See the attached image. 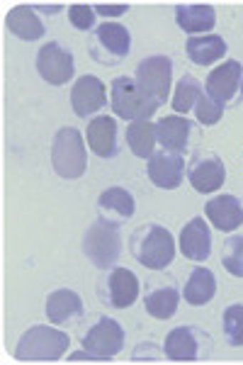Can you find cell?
<instances>
[{
    "label": "cell",
    "mask_w": 243,
    "mask_h": 365,
    "mask_svg": "<svg viewBox=\"0 0 243 365\" xmlns=\"http://www.w3.org/2000/svg\"><path fill=\"white\" fill-rule=\"evenodd\" d=\"M129 251L139 266L149 270H163L175 258V241L173 234L161 225H144L134 229L129 239Z\"/></svg>",
    "instance_id": "1"
},
{
    "label": "cell",
    "mask_w": 243,
    "mask_h": 365,
    "mask_svg": "<svg viewBox=\"0 0 243 365\" xmlns=\"http://www.w3.org/2000/svg\"><path fill=\"white\" fill-rule=\"evenodd\" d=\"M68 344V334L46 324H37V327H29L17 341L15 358L22 363H54L66 356Z\"/></svg>",
    "instance_id": "2"
},
{
    "label": "cell",
    "mask_w": 243,
    "mask_h": 365,
    "mask_svg": "<svg viewBox=\"0 0 243 365\" xmlns=\"http://www.w3.org/2000/svg\"><path fill=\"white\" fill-rule=\"evenodd\" d=\"M110 103L112 113L122 120H151L156 115V110L161 108L158 100H153L149 93L144 91L134 78L129 76H120V78L112 81L110 88Z\"/></svg>",
    "instance_id": "3"
},
{
    "label": "cell",
    "mask_w": 243,
    "mask_h": 365,
    "mask_svg": "<svg viewBox=\"0 0 243 365\" xmlns=\"http://www.w3.org/2000/svg\"><path fill=\"white\" fill-rule=\"evenodd\" d=\"M51 166L66 180H76L86 173L88 151L78 129L63 127L56 132L54 141H51Z\"/></svg>",
    "instance_id": "4"
},
{
    "label": "cell",
    "mask_w": 243,
    "mask_h": 365,
    "mask_svg": "<svg viewBox=\"0 0 243 365\" xmlns=\"http://www.w3.org/2000/svg\"><path fill=\"white\" fill-rule=\"evenodd\" d=\"M83 253L88 261L100 270H112L122 256V237L120 229L108 222H95L83 234Z\"/></svg>",
    "instance_id": "5"
},
{
    "label": "cell",
    "mask_w": 243,
    "mask_h": 365,
    "mask_svg": "<svg viewBox=\"0 0 243 365\" xmlns=\"http://www.w3.org/2000/svg\"><path fill=\"white\" fill-rule=\"evenodd\" d=\"M132 51V34L120 22H103L93 29L91 37V56L103 66H117Z\"/></svg>",
    "instance_id": "6"
},
{
    "label": "cell",
    "mask_w": 243,
    "mask_h": 365,
    "mask_svg": "<svg viewBox=\"0 0 243 365\" xmlns=\"http://www.w3.org/2000/svg\"><path fill=\"white\" fill-rule=\"evenodd\" d=\"M134 81L144 88L146 93L158 100V103H165L170 93V86H173V61L168 56H146L144 61H139L134 73Z\"/></svg>",
    "instance_id": "7"
},
{
    "label": "cell",
    "mask_w": 243,
    "mask_h": 365,
    "mask_svg": "<svg viewBox=\"0 0 243 365\" xmlns=\"http://www.w3.org/2000/svg\"><path fill=\"white\" fill-rule=\"evenodd\" d=\"M83 349L91 351L98 361H112L124 349V329L112 317H100L83 336Z\"/></svg>",
    "instance_id": "8"
},
{
    "label": "cell",
    "mask_w": 243,
    "mask_h": 365,
    "mask_svg": "<svg viewBox=\"0 0 243 365\" xmlns=\"http://www.w3.org/2000/svg\"><path fill=\"white\" fill-rule=\"evenodd\" d=\"M100 302L112 309H127L139 299V278L129 268H112L110 275L98 285Z\"/></svg>",
    "instance_id": "9"
},
{
    "label": "cell",
    "mask_w": 243,
    "mask_h": 365,
    "mask_svg": "<svg viewBox=\"0 0 243 365\" xmlns=\"http://www.w3.org/2000/svg\"><path fill=\"white\" fill-rule=\"evenodd\" d=\"M210 344V334L197 327H177L165 336L163 353L170 361L177 363H195L202 361V353L207 356L205 346Z\"/></svg>",
    "instance_id": "10"
},
{
    "label": "cell",
    "mask_w": 243,
    "mask_h": 365,
    "mask_svg": "<svg viewBox=\"0 0 243 365\" xmlns=\"http://www.w3.org/2000/svg\"><path fill=\"white\" fill-rule=\"evenodd\" d=\"M187 180L197 192H214L227 180V166H224L222 156L214 151H197L190 158L187 166Z\"/></svg>",
    "instance_id": "11"
},
{
    "label": "cell",
    "mask_w": 243,
    "mask_h": 365,
    "mask_svg": "<svg viewBox=\"0 0 243 365\" xmlns=\"http://www.w3.org/2000/svg\"><path fill=\"white\" fill-rule=\"evenodd\" d=\"M37 71L49 86H66L76 73L73 54L61 42H49L37 54Z\"/></svg>",
    "instance_id": "12"
},
{
    "label": "cell",
    "mask_w": 243,
    "mask_h": 365,
    "mask_svg": "<svg viewBox=\"0 0 243 365\" xmlns=\"http://www.w3.org/2000/svg\"><path fill=\"white\" fill-rule=\"evenodd\" d=\"M71 105L78 117H91L108 105V88L98 76H81L71 88Z\"/></svg>",
    "instance_id": "13"
},
{
    "label": "cell",
    "mask_w": 243,
    "mask_h": 365,
    "mask_svg": "<svg viewBox=\"0 0 243 365\" xmlns=\"http://www.w3.org/2000/svg\"><path fill=\"white\" fill-rule=\"evenodd\" d=\"M243 81V66L236 58H229L207 76V96L219 105H229Z\"/></svg>",
    "instance_id": "14"
},
{
    "label": "cell",
    "mask_w": 243,
    "mask_h": 365,
    "mask_svg": "<svg viewBox=\"0 0 243 365\" xmlns=\"http://www.w3.org/2000/svg\"><path fill=\"white\" fill-rule=\"evenodd\" d=\"M134 195L127 190V187H108V190L100 192L98 197V217L103 222H108V225H115L120 227L124 225L127 220H132L134 217Z\"/></svg>",
    "instance_id": "15"
},
{
    "label": "cell",
    "mask_w": 243,
    "mask_h": 365,
    "mask_svg": "<svg viewBox=\"0 0 243 365\" xmlns=\"http://www.w3.org/2000/svg\"><path fill=\"white\" fill-rule=\"evenodd\" d=\"M88 146L100 158H115L120 154V125L115 117H95L88 125Z\"/></svg>",
    "instance_id": "16"
},
{
    "label": "cell",
    "mask_w": 243,
    "mask_h": 365,
    "mask_svg": "<svg viewBox=\"0 0 243 365\" xmlns=\"http://www.w3.org/2000/svg\"><path fill=\"white\" fill-rule=\"evenodd\" d=\"M149 178L161 190H175L180 187L182 178H185V161L180 154H170V151H161L149 158Z\"/></svg>",
    "instance_id": "17"
},
{
    "label": "cell",
    "mask_w": 243,
    "mask_h": 365,
    "mask_svg": "<svg viewBox=\"0 0 243 365\" xmlns=\"http://www.w3.org/2000/svg\"><path fill=\"white\" fill-rule=\"evenodd\" d=\"M44 309H46V319H49L51 324H56V327H66V324L78 322L83 317V312H86L78 292L66 290V287L49 292Z\"/></svg>",
    "instance_id": "18"
},
{
    "label": "cell",
    "mask_w": 243,
    "mask_h": 365,
    "mask_svg": "<svg viewBox=\"0 0 243 365\" xmlns=\"http://www.w3.org/2000/svg\"><path fill=\"white\" fill-rule=\"evenodd\" d=\"M180 251L187 261H207L212 253V232L205 217L190 220L180 232Z\"/></svg>",
    "instance_id": "19"
},
{
    "label": "cell",
    "mask_w": 243,
    "mask_h": 365,
    "mask_svg": "<svg viewBox=\"0 0 243 365\" xmlns=\"http://www.w3.org/2000/svg\"><path fill=\"white\" fill-rule=\"evenodd\" d=\"M207 220L219 232H234L243 225V202L236 195H219L207 202Z\"/></svg>",
    "instance_id": "20"
},
{
    "label": "cell",
    "mask_w": 243,
    "mask_h": 365,
    "mask_svg": "<svg viewBox=\"0 0 243 365\" xmlns=\"http://www.w3.org/2000/svg\"><path fill=\"white\" fill-rule=\"evenodd\" d=\"M175 22L187 34H210L217 25V10L207 3L175 5Z\"/></svg>",
    "instance_id": "21"
},
{
    "label": "cell",
    "mask_w": 243,
    "mask_h": 365,
    "mask_svg": "<svg viewBox=\"0 0 243 365\" xmlns=\"http://www.w3.org/2000/svg\"><path fill=\"white\" fill-rule=\"evenodd\" d=\"M156 129H158V144L163 146V151L182 154L187 146L190 132H192V122L180 115H168L158 122Z\"/></svg>",
    "instance_id": "22"
},
{
    "label": "cell",
    "mask_w": 243,
    "mask_h": 365,
    "mask_svg": "<svg viewBox=\"0 0 243 365\" xmlns=\"http://www.w3.org/2000/svg\"><path fill=\"white\" fill-rule=\"evenodd\" d=\"M5 25L15 37L25 39V42H37L44 37V22L39 20L37 10L32 5H17L5 17Z\"/></svg>",
    "instance_id": "23"
},
{
    "label": "cell",
    "mask_w": 243,
    "mask_h": 365,
    "mask_svg": "<svg viewBox=\"0 0 243 365\" xmlns=\"http://www.w3.org/2000/svg\"><path fill=\"white\" fill-rule=\"evenodd\" d=\"M182 295H185V302L192 304V307H205V304H210L212 299L217 295V278L214 273H212L210 268H192L187 275V282H185V290H182Z\"/></svg>",
    "instance_id": "24"
},
{
    "label": "cell",
    "mask_w": 243,
    "mask_h": 365,
    "mask_svg": "<svg viewBox=\"0 0 243 365\" xmlns=\"http://www.w3.org/2000/svg\"><path fill=\"white\" fill-rule=\"evenodd\" d=\"M187 56L192 63L197 66H210V63H217L219 58H224L227 54V42L219 34H200V37H190L187 39Z\"/></svg>",
    "instance_id": "25"
},
{
    "label": "cell",
    "mask_w": 243,
    "mask_h": 365,
    "mask_svg": "<svg viewBox=\"0 0 243 365\" xmlns=\"http://www.w3.org/2000/svg\"><path fill=\"white\" fill-rule=\"evenodd\" d=\"M124 137H127V144L134 156L151 158L153 149H156V144H158V129L151 120H136L127 127Z\"/></svg>",
    "instance_id": "26"
},
{
    "label": "cell",
    "mask_w": 243,
    "mask_h": 365,
    "mask_svg": "<svg viewBox=\"0 0 243 365\" xmlns=\"http://www.w3.org/2000/svg\"><path fill=\"white\" fill-rule=\"evenodd\" d=\"M177 304H180V292L170 285L153 287V290L146 292L144 299V307L153 319H170L177 312Z\"/></svg>",
    "instance_id": "27"
},
{
    "label": "cell",
    "mask_w": 243,
    "mask_h": 365,
    "mask_svg": "<svg viewBox=\"0 0 243 365\" xmlns=\"http://www.w3.org/2000/svg\"><path fill=\"white\" fill-rule=\"evenodd\" d=\"M205 96L202 91V83H200L195 76L185 73L180 81H177L175 86V93H173V110L177 115H185L190 110H195V105H197V100Z\"/></svg>",
    "instance_id": "28"
},
{
    "label": "cell",
    "mask_w": 243,
    "mask_h": 365,
    "mask_svg": "<svg viewBox=\"0 0 243 365\" xmlns=\"http://www.w3.org/2000/svg\"><path fill=\"white\" fill-rule=\"evenodd\" d=\"M222 331L229 346L241 349L243 346V304H231V307L224 309Z\"/></svg>",
    "instance_id": "29"
},
{
    "label": "cell",
    "mask_w": 243,
    "mask_h": 365,
    "mask_svg": "<svg viewBox=\"0 0 243 365\" xmlns=\"http://www.w3.org/2000/svg\"><path fill=\"white\" fill-rule=\"evenodd\" d=\"M222 266L234 278H243V237H231L222 249Z\"/></svg>",
    "instance_id": "30"
},
{
    "label": "cell",
    "mask_w": 243,
    "mask_h": 365,
    "mask_svg": "<svg viewBox=\"0 0 243 365\" xmlns=\"http://www.w3.org/2000/svg\"><path fill=\"white\" fill-rule=\"evenodd\" d=\"M195 115H197V120L202 122L205 127H212V125H217V122L222 120L224 105L214 103L210 96H202L197 100V105H195Z\"/></svg>",
    "instance_id": "31"
},
{
    "label": "cell",
    "mask_w": 243,
    "mask_h": 365,
    "mask_svg": "<svg viewBox=\"0 0 243 365\" xmlns=\"http://www.w3.org/2000/svg\"><path fill=\"white\" fill-rule=\"evenodd\" d=\"M68 20H71V25L76 29H81V32L95 29V8L93 5H71Z\"/></svg>",
    "instance_id": "32"
},
{
    "label": "cell",
    "mask_w": 243,
    "mask_h": 365,
    "mask_svg": "<svg viewBox=\"0 0 243 365\" xmlns=\"http://www.w3.org/2000/svg\"><path fill=\"white\" fill-rule=\"evenodd\" d=\"M163 351L156 349L153 344H139L134 349V358L132 361H161Z\"/></svg>",
    "instance_id": "33"
},
{
    "label": "cell",
    "mask_w": 243,
    "mask_h": 365,
    "mask_svg": "<svg viewBox=\"0 0 243 365\" xmlns=\"http://www.w3.org/2000/svg\"><path fill=\"white\" fill-rule=\"evenodd\" d=\"M95 15H103V17H120L129 10L127 3H117V5H93Z\"/></svg>",
    "instance_id": "34"
},
{
    "label": "cell",
    "mask_w": 243,
    "mask_h": 365,
    "mask_svg": "<svg viewBox=\"0 0 243 365\" xmlns=\"http://www.w3.org/2000/svg\"><path fill=\"white\" fill-rule=\"evenodd\" d=\"M66 361H68V363H81V361H98V358H95L91 351L83 349V351H78V353H71Z\"/></svg>",
    "instance_id": "35"
},
{
    "label": "cell",
    "mask_w": 243,
    "mask_h": 365,
    "mask_svg": "<svg viewBox=\"0 0 243 365\" xmlns=\"http://www.w3.org/2000/svg\"><path fill=\"white\" fill-rule=\"evenodd\" d=\"M37 13H44V15H58L61 13L63 5H32Z\"/></svg>",
    "instance_id": "36"
},
{
    "label": "cell",
    "mask_w": 243,
    "mask_h": 365,
    "mask_svg": "<svg viewBox=\"0 0 243 365\" xmlns=\"http://www.w3.org/2000/svg\"><path fill=\"white\" fill-rule=\"evenodd\" d=\"M241 93H243V81H241Z\"/></svg>",
    "instance_id": "37"
}]
</instances>
